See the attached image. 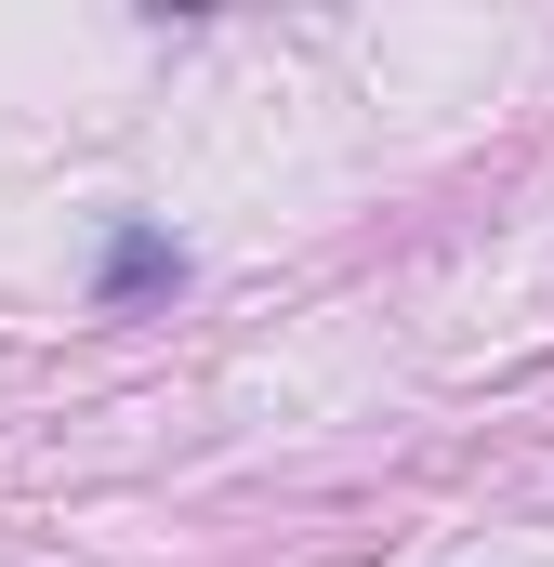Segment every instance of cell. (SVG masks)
I'll list each match as a JSON object with an SVG mask.
<instances>
[{
  "label": "cell",
  "instance_id": "cell-1",
  "mask_svg": "<svg viewBox=\"0 0 554 567\" xmlns=\"http://www.w3.org/2000/svg\"><path fill=\"white\" fill-rule=\"evenodd\" d=\"M145 290H185V251H172L158 225H120V238H106V265H93V303H106V317H133Z\"/></svg>",
  "mask_w": 554,
  "mask_h": 567
}]
</instances>
